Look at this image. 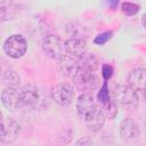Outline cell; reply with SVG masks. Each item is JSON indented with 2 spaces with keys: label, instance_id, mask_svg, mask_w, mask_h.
<instances>
[{
  "label": "cell",
  "instance_id": "cell-1",
  "mask_svg": "<svg viewBox=\"0 0 146 146\" xmlns=\"http://www.w3.org/2000/svg\"><path fill=\"white\" fill-rule=\"evenodd\" d=\"M115 100L125 110L132 111L138 106V96L129 86H115L113 90Z\"/></svg>",
  "mask_w": 146,
  "mask_h": 146
},
{
  "label": "cell",
  "instance_id": "cell-2",
  "mask_svg": "<svg viewBox=\"0 0 146 146\" xmlns=\"http://www.w3.org/2000/svg\"><path fill=\"white\" fill-rule=\"evenodd\" d=\"M27 49V42L24 36L19 34H13L3 42V51L11 58H21L25 55Z\"/></svg>",
  "mask_w": 146,
  "mask_h": 146
},
{
  "label": "cell",
  "instance_id": "cell-3",
  "mask_svg": "<svg viewBox=\"0 0 146 146\" xmlns=\"http://www.w3.org/2000/svg\"><path fill=\"white\" fill-rule=\"evenodd\" d=\"M43 52L54 59H59L65 54V41L62 40L58 35H48L42 41Z\"/></svg>",
  "mask_w": 146,
  "mask_h": 146
},
{
  "label": "cell",
  "instance_id": "cell-4",
  "mask_svg": "<svg viewBox=\"0 0 146 146\" xmlns=\"http://www.w3.org/2000/svg\"><path fill=\"white\" fill-rule=\"evenodd\" d=\"M98 78L95 75V73L90 72L79 71L73 78V83L75 88L80 91H84L86 94H90L92 90H95L98 87Z\"/></svg>",
  "mask_w": 146,
  "mask_h": 146
},
{
  "label": "cell",
  "instance_id": "cell-5",
  "mask_svg": "<svg viewBox=\"0 0 146 146\" xmlns=\"http://www.w3.org/2000/svg\"><path fill=\"white\" fill-rule=\"evenodd\" d=\"M52 99L60 106H68L74 98V89L71 84L62 82L52 88Z\"/></svg>",
  "mask_w": 146,
  "mask_h": 146
},
{
  "label": "cell",
  "instance_id": "cell-6",
  "mask_svg": "<svg viewBox=\"0 0 146 146\" xmlns=\"http://www.w3.org/2000/svg\"><path fill=\"white\" fill-rule=\"evenodd\" d=\"M19 133L18 123L11 117H3L1 120V129H0V139L2 143L9 144L16 140Z\"/></svg>",
  "mask_w": 146,
  "mask_h": 146
},
{
  "label": "cell",
  "instance_id": "cell-7",
  "mask_svg": "<svg viewBox=\"0 0 146 146\" xmlns=\"http://www.w3.org/2000/svg\"><path fill=\"white\" fill-rule=\"evenodd\" d=\"M97 104L91 94H82L76 99V112L83 120L97 110Z\"/></svg>",
  "mask_w": 146,
  "mask_h": 146
},
{
  "label": "cell",
  "instance_id": "cell-8",
  "mask_svg": "<svg viewBox=\"0 0 146 146\" xmlns=\"http://www.w3.org/2000/svg\"><path fill=\"white\" fill-rule=\"evenodd\" d=\"M58 68L63 75L74 78L75 74L79 72L78 57H74V56L65 52L58 59Z\"/></svg>",
  "mask_w": 146,
  "mask_h": 146
},
{
  "label": "cell",
  "instance_id": "cell-9",
  "mask_svg": "<svg viewBox=\"0 0 146 146\" xmlns=\"http://www.w3.org/2000/svg\"><path fill=\"white\" fill-rule=\"evenodd\" d=\"M1 102H2V105L10 112H15L21 106H23L22 99H21V92H18L14 88H6L2 91Z\"/></svg>",
  "mask_w": 146,
  "mask_h": 146
},
{
  "label": "cell",
  "instance_id": "cell-10",
  "mask_svg": "<svg viewBox=\"0 0 146 146\" xmlns=\"http://www.w3.org/2000/svg\"><path fill=\"white\" fill-rule=\"evenodd\" d=\"M128 86L138 91L146 90V68H135L128 75Z\"/></svg>",
  "mask_w": 146,
  "mask_h": 146
},
{
  "label": "cell",
  "instance_id": "cell-11",
  "mask_svg": "<svg viewBox=\"0 0 146 146\" xmlns=\"http://www.w3.org/2000/svg\"><path fill=\"white\" fill-rule=\"evenodd\" d=\"M120 135L124 140H133L139 136V127L131 117H125L120 124Z\"/></svg>",
  "mask_w": 146,
  "mask_h": 146
},
{
  "label": "cell",
  "instance_id": "cell-12",
  "mask_svg": "<svg viewBox=\"0 0 146 146\" xmlns=\"http://www.w3.org/2000/svg\"><path fill=\"white\" fill-rule=\"evenodd\" d=\"M65 50L67 54L74 56V57H80L83 54L87 52V43L86 40L82 39H74L70 38L68 40L65 41Z\"/></svg>",
  "mask_w": 146,
  "mask_h": 146
},
{
  "label": "cell",
  "instance_id": "cell-13",
  "mask_svg": "<svg viewBox=\"0 0 146 146\" xmlns=\"http://www.w3.org/2000/svg\"><path fill=\"white\" fill-rule=\"evenodd\" d=\"M79 71L81 72H90L94 73L98 67V58L92 52H86L78 58Z\"/></svg>",
  "mask_w": 146,
  "mask_h": 146
},
{
  "label": "cell",
  "instance_id": "cell-14",
  "mask_svg": "<svg viewBox=\"0 0 146 146\" xmlns=\"http://www.w3.org/2000/svg\"><path fill=\"white\" fill-rule=\"evenodd\" d=\"M21 99H22V104L23 106L26 107H34L39 100V91L38 88L32 86V84H27L25 86L22 91H21Z\"/></svg>",
  "mask_w": 146,
  "mask_h": 146
},
{
  "label": "cell",
  "instance_id": "cell-15",
  "mask_svg": "<svg viewBox=\"0 0 146 146\" xmlns=\"http://www.w3.org/2000/svg\"><path fill=\"white\" fill-rule=\"evenodd\" d=\"M105 115L104 113L102 112L100 108H97L95 112H92L90 115H88L86 119H84V122H86V125L88 127L89 130L91 131H99L104 123H105Z\"/></svg>",
  "mask_w": 146,
  "mask_h": 146
},
{
  "label": "cell",
  "instance_id": "cell-16",
  "mask_svg": "<svg viewBox=\"0 0 146 146\" xmlns=\"http://www.w3.org/2000/svg\"><path fill=\"white\" fill-rule=\"evenodd\" d=\"M2 82L7 88H14L16 89L21 84V78L18 73L14 70H6L2 74Z\"/></svg>",
  "mask_w": 146,
  "mask_h": 146
},
{
  "label": "cell",
  "instance_id": "cell-17",
  "mask_svg": "<svg viewBox=\"0 0 146 146\" xmlns=\"http://www.w3.org/2000/svg\"><path fill=\"white\" fill-rule=\"evenodd\" d=\"M16 15V8L13 2L9 1H1L0 2V17L1 21H9L13 19Z\"/></svg>",
  "mask_w": 146,
  "mask_h": 146
},
{
  "label": "cell",
  "instance_id": "cell-18",
  "mask_svg": "<svg viewBox=\"0 0 146 146\" xmlns=\"http://www.w3.org/2000/svg\"><path fill=\"white\" fill-rule=\"evenodd\" d=\"M67 33L71 35V38L74 39H82L84 40V38L88 34V31L84 26L78 24V23H71L67 26Z\"/></svg>",
  "mask_w": 146,
  "mask_h": 146
},
{
  "label": "cell",
  "instance_id": "cell-19",
  "mask_svg": "<svg viewBox=\"0 0 146 146\" xmlns=\"http://www.w3.org/2000/svg\"><path fill=\"white\" fill-rule=\"evenodd\" d=\"M100 110L104 113L105 117H108V119H114L116 116V114H117L116 103L114 100H112V99L108 103H106L104 105H100Z\"/></svg>",
  "mask_w": 146,
  "mask_h": 146
},
{
  "label": "cell",
  "instance_id": "cell-20",
  "mask_svg": "<svg viewBox=\"0 0 146 146\" xmlns=\"http://www.w3.org/2000/svg\"><path fill=\"white\" fill-rule=\"evenodd\" d=\"M97 98H98V102H99V105H104L106 103H108L111 100V97H110V90H108V87H107V83L104 82L103 87L100 88L98 95H97Z\"/></svg>",
  "mask_w": 146,
  "mask_h": 146
},
{
  "label": "cell",
  "instance_id": "cell-21",
  "mask_svg": "<svg viewBox=\"0 0 146 146\" xmlns=\"http://www.w3.org/2000/svg\"><path fill=\"white\" fill-rule=\"evenodd\" d=\"M122 11L128 16H133L139 11V6L133 2H122L121 5Z\"/></svg>",
  "mask_w": 146,
  "mask_h": 146
},
{
  "label": "cell",
  "instance_id": "cell-22",
  "mask_svg": "<svg viewBox=\"0 0 146 146\" xmlns=\"http://www.w3.org/2000/svg\"><path fill=\"white\" fill-rule=\"evenodd\" d=\"M112 38V32L111 31H106V32H103L100 34H98L97 36H95L94 39V42L96 44H105L110 39Z\"/></svg>",
  "mask_w": 146,
  "mask_h": 146
},
{
  "label": "cell",
  "instance_id": "cell-23",
  "mask_svg": "<svg viewBox=\"0 0 146 146\" xmlns=\"http://www.w3.org/2000/svg\"><path fill=\"white\" fill-rule=\"evenodd\" d=\"M113 75V67L110 64H104L102 66V76L104 78L105 81L110 80Z\"/></svg>",
  "mask_w": 146,
  "mask_h": 146
},
{
  "label": "cell",
  "instance_id": "cell-24",
  "mask_svg": "<svg viewBox=\"0 0 146 146\" xmlns=\"http://www.w3.org/2000/svg\"><path fill=\"white\" fill-rule=\"evenodd\" d=\"M92 145H94V141H92L91 137H88V136L78 139L74 144V146H92Z\"/></svg>",
  "mask_w": 146,
  "mask_h": 146
},
{
  "label": "cell",
  "instance_id": "cell-25",
  "mask_svg": "<svg viewBox=\"0 0 146 146\" xmlns=\"http://www.w3.org/2000/svg\"><path fill=\"white\" fill-rule=\"evenodd\" d=\"M141 25H143V26L146 29V14H145V15L141 17Z\"/></svg>",
  "mask_w": 146,
  "mask_h": 146
},
{
  "label": "cell",
  "instance_id": "cell-26",
  "mask_svg": "<svg viewBox=\"0 0 146 146\" xmlns=\"http://www.w3.org/2000/svg\"><path fill=\"white\" fill-rule=\"evenodd\" d=\"M144 97H145V99H146V90H145V94H144Z\"/></svg>",
  "mask_w": 146,
  "mask_h": 146
},
{
  "label": "cell",
  "instance_id": "cell-27",
  "mask_svg": "<svg viewBox=\"0 0 146 146\" xmlns=\"http://www.w3.org/2000/svg\"><path fill=\"white\" fill-rule=\"evenodd\" d=\"M145 136H146V123H145Z\"/></svg>",
  "mask_w": 146,
  "mask_h": 146
}]
</instances>
